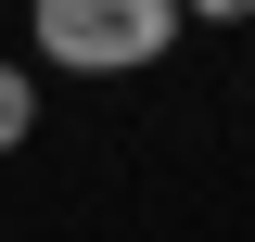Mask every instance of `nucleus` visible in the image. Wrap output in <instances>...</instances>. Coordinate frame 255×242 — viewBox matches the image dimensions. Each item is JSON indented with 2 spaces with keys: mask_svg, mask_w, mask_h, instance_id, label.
<instances>
[{
  "mask_svg": "<svg viewBox=\"0 0 255 242\" xmlns=\"http://www.w3.org/2000/svg\"><path fill=\"white\" fill-rule=\"evenodd\" d=\"M26 38L51 77H153L179 51V0H26Z\"/></svg>",
  "mask_w": 255,
  "mask_h": 242,
  "instance_id": "f257e3e1",
  "label": "nucleus"
},
{
  "mask_svg": "<svg viewBox=\"0 0 255 242\" xmlns=\"http://www.w3.org/2000/svg\"><path fill=\"white\" fill-rule=\"evenodd\" d=\"M38 140V64H0V153Z\"/></svg>",
  "mask_w": 255,
  "mask_h": 242,
  "instance_id": "f03ea898",
  "label": "nucleus"
},
{
  "mask_svg": "<svg viewBox=\"0 0 255 242\" xmlns=\"http://www.w3.org/2000/svg\"><path fill=\"white\" fill-rule=\"evenodd\" d=\"M179 26H255V0H179Z\"/></svg>",
  "mask_w": 255,
  "mask_h": 242,
  "instance_id": "7ed1b4c3",
  "label": "nucleus"
}]
</instances>
